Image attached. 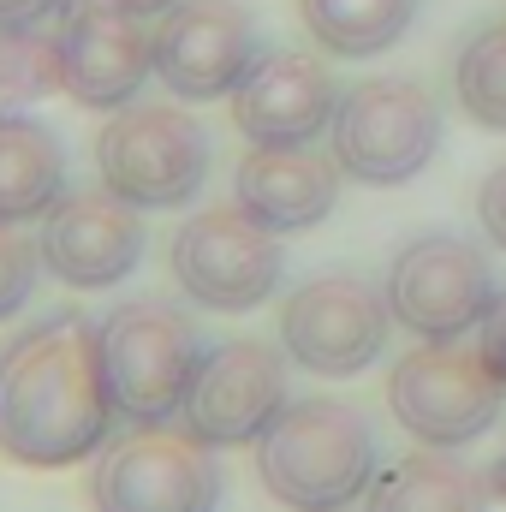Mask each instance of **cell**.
<instances>
[{
  "label": "cell",
  "instance_id": "16",
  "mask_svg": "<svg viewBox=\"0 0 506 512\" xmlns=\"http://www.w3.org/2000/svg\"><path fill=\"white\" fill-rule=\"evenodd\" d=\"M233 203L268 233H304L340 203V161L310 143H256L233 173Z\"/></svg>",
  "mask_w": 506,
  "mask_h": 512
},
{
  "label": "cell",
  "instance_id": "9",
  "mask_svg": "<svg viewBox=\"0 0 506 512\" xmlns=\"http://www.w3.org/2000/svg\"><path fill=\"white\" fill-rule=\"evenodd\" d=\"M393 304L364 274H316L280 304V346L310 376H358L387 352Z\"/></svg>",
  "mask_w": 506,
  "mask_h": 512
},
{
  "label": "cell",
  "instance_id": "5",
  "mask_svg": "<svg viewBox=\"0 0 506 512\" xmlns=\"http://www.w3.org/2000/svg\"><path fill=\"white\" fill-rule=\"evenodd\" d=\"M334 161L358 185H405L441 149V108L417 78H364L340 90L334 108Z\"/></svg>",
  "mask_w": 506,
  "mask_h": 512
},
{
  "label": "cell",
  "instance_id": "3",
  "mask_svg": "<svg viewBox=\"0 0 506 512\" xmlns=\"http://www.w3.org/2000/svg\"><path fill=\"white\" fill-rule=\"evenodd\" d=\"M96 346H102V382L114 399V417L131 429L173 423L209 352L197 322L167 298H126L120 310H108Z\"/></svg>",
  "mask_w": 506,
  "mask_h": 512
},
{
  "label": "cell",
  "instance_id": "10",
  "mask_svg": "<svg viewBox=\"0 0 506 512\" xmlns=\"http://www.w3.org/2000/svg\"><path fill=\"white\" fill-rule=\"evenodd\" d=\"M387 304L393 322L417 340H465L495 304V274L489 256L471 239L453 233H423L387 268Z\"/></svg>",
  "mask_w": 506,
  "mask_h": 512
},
{
  "label": "cell",
  "instance_id": "7",
  "mask_svg": "<svg viewBox=\"0 0 506 512\" xmlns=\"http://www.w3.org/2000/svg\"><path fill=\"white\" fill-rule=\"evenodd\" d=\"M167 268L191 304L221 310V316H245L280 292L286 251H280V233H268L256 215H245L239 203H221V209H197L173 233Z\"/></svg>",
  "mask_w": 506,
  "mask_h": 512
},
{
  "label": "cell",
  "instance_id": "17",
  "mask_svg": "<svg viewBox=\"0 0 506 512\" xmlns=\"http://www.w3.org/2000/svg\"><path fill=\"white\" fill-rule=\"evenodd\" d=\"M66 197V143L36 114H0V221L24 227L42 221Z\"/></svg>",
  "mask_w": 506,
  "mask_h": 512
},
{
  "label": "cell",
  "instance_id": "13",
  "mask_svg": "<svg viewBox=\"0 0 506 512\" xmlns=\"http://www.w3.org/2000/svg\"><path fill=\"white\" fill-rule=\"evenodd\" d=\"M60 72L66 96L96 114H120L155 72V36L143 18L108 0H72L60 12Z\"/></svg>",
  "mask_w": 506,
  "mask_h": 512
},
{
  "label": "cell",
  "instance_id": "4",
  "mask_svg": "<svg viewBox=\"0 0 506 512\" xmlns=\"http://www.w3.org/2000/svg\"><path fill=\"white\" fill-rule=\"evenodd\" d=\"M96 173L131 209H185L209 185V131L173 102H131L96 137Z\"/></svg>",
  "mask_w": 506,
  "mask_h": 512
},
{
  "label": "cell",
  "instance_id": "18",
  "mask_svg": "<svg viewBox=\"0 0 506 512\" xmlns=\"http://www.w3.org/2000/svg\"><path fill=\"white\" fill-rule=\"evenodd\" d=\"M370 512H489L483 471L447 459L441 447L393 459L370 483Z\"/></svg>",
  "mask_w": 506,
  "mask_h": 512
},
{
  "label": "cell",
  "instance_id": "14",
  "mask_svg": "<svg viewBox=\"0 0 506 512\" xmlns=\"http://www.w3.org/2000/svg\"><path fill=\"white\" fill-rule=\"evenodd\" d=\"M36 245H42V268L60 286H78V292L120 286L143 262V209H131L108 185L102 191H66L42 215Z\"/></svg>",
  "mask_w": 506,
  "mask_h": 512
},
{
  "label": "cell",
  "instance_id": "15",
  "mask_svg": "<svg viewBox=\"0 0 506 512\" xmlns=\"http://www.w3.org/2000/svg\"><path fill=\"white\" fill-rule=\"evenodd\" d=\"M334 108H340L334 72L298 48L256 54V66L233 90V126L251 143H316L334 126Z\"/></svg>",
  "mask_w": 506,
  "mask_h": 512
},
{
  "label": "cell",
  "instance_id": "11",
  "mask_svg": "<svg viewBox=\"0 0 506 512\" xmlns=\"http://www.w3.org/2000/svg\"><path fill=\"white\" fill-rule=\"evenodd\" d=\"M286 405H292L286 399V346H268V340H221V346L203 352L179 423L203 447H256L262 429Z\"/></svg>",
  "mask_w": 506,
  "mask_h": 512
},
{
  "label": "cell",
  "instance_id": "8",
  "mask_svg": "<svg viewBox=\"0 0 506 512\" xmlns=\"http://www.w3.org/2000/svg\"><path fill=\"white\" fill-rule=\"evenodd\" d=\"M96 512H215L221 507V465L185 423L131 429L120 435L90 477Z\"/></svg>",
  "mask_w": 506,
  "mask_h": 512
},
{
  "label": "cell",
  "instance_id": "2",
  "mask_svg": "<svg viewBox=\"0 0 506 512\" xmlns=\"http://www.w3.org/2000/svg\"><path fill=\"white\" fill-rule=\"evenodd\" d=\"M256 477L292 512H346L376 483V429L346 399H292L256 441Z\"/></svg>",
  "mask_w": 506,
  "mask_h": 512
},
{
  "label": "cell",
  "instance_id": "23",
  "mask_svg": "<svg viewBox=\"0 0 506 512\" xmlns=\"http://www.w3.org/2000/svg\"><path fill=\"white\" fill-rule=\"evenodd\" d=\"M477 221H483V239L506 251V161L495 173H483V185H477Z\"/></svg>",
  "mask_w": 506,
  "mask_h": 512
},
{
  "label": "cell",
  "instance_id": "25",
  "mask_svg": "<svg viewBox=\"0 0 506 512\" xmlns=\"http://www.w3.org/2000/svg\"><path fill=\"white\" fill-rule=\"evenodd\" d=\"M72 0H0V36L12 30H42L54 12H66Z\"/></svg>",
  "mask_w": 506,
  "mask_h": 512
},
{
  "label": "cell",
  "instance_id": "26",
  "mask_svg": "<svg viewBox=\"0 0 506 512\" xmlns=\"http://www.w3.org/2000/svg\"><path fill=\"white\" fill-rule=\"evenodd\" d=\"M108 6H126V12H137V18H143V12H167L173 0H108Z\"/></svg>",
  "mask_w": 506,
  "mask_h": 512
},
{
  "label": "cell",
  "instance_id": "20",
  "mask_svg": "<svg viewBox=\"0 0 506 512\" xmlns=\"http://www.w3.org/2000/svg\"><path fill=\"white\" fill-rule=\"evenodd\" d=\"M453 96L477 126L506 131V18L471 30V42L453 60Z\"/></svg>",
  "mask_w": 506,
  "mask_h": 512
},
{
  "label": "cell",
  "instance_id": "22",
  "mask_svg": "<svg viewBox=\"0 0 506 512\" xmlns=\"http://www.w3.org/2000/svg\"><path fill=\"white\" fill-rule=\"evenodd\" d=\"M42 280V245L0 221V322H12Z\"/></svg>",
  "mask_w": 506,
  "mask_h": 512
},
{
  "label": "cell",
  "instance_id": "21",
  "mask_svg": "<svg viewBox=\"0 0 506 512\" xmlns=\"http://www.w3.org/2000/svg\"><path fill=\"white\" fill-rule=\"evenodd\" d=\"M48 90H66L60 36H42V30L0 36V102H36Z\"/></svg>",
  "mask_w": 506,
  "mask_h": 512
},
{
  "label": "cell",
  "instance_id": "24",
  "mask_svg": "<svg viewBox=\"0 0 506 512\" xmlns=\"http://www.w3.org/2000/svg\"><path fill=\"white\" fill-rule=\"evenodd\" d=\"M477 352H483V364H489V370L506 382V286L495 292L489 316L477 322Z\"/></svg>",
  "mask_w": 506,
  "mask_h": 512
},
{
  "label": "cell",
  "instance_id": "19",
  "mask_svg": "<svg viewBox=\"0 0 506 512\" xmlns=\"http://www.w3.org/2000/svg\"><path fill=\"white\" fill-rule=\"evenodd\" d=\"M298 12H304V30L328 54H340V60H376V54H387L411 30V18L423 12V0H298Z\"/></svg>",
  "mask_w": 506,
  "mask_h": 512
},
{
  "label": "cell",
  "instance_id": "1",
  "mask_svg": "<svg viewBox=\"0 0 506 512\" xmlns=\"http://www.w3.org/2000/svg\"><path fill=\"white\" fill-rule=\"evenodd\" d=\"M114 399L102 382L96 328L72 310L42 316L0 346V453L30 471H66L102 453Z\"/></svg>",
  "mask_w": 506,
  "mask_h": 512
},
{
  "label": "cell",
  "instance_id": "6",
  "mask_svg": "<svg viewBox=\"0 0 506 512\" xmlns=\"http://www.w3.org/2000/svg\"><path fill=\"white\" fill-rule=\"evenodd\" d=\"M387 405L399 417L405 435H417L423 447H465L477 435L495 429L506 405V382L483 364L477 346L459 340H423L417 352H405L387 376Z\"/></svg>",
  "mask_w": 506,
  "mask_h": 512
},
{
  "label": "cell",
  "instance_id": "12",
  "mask_svg": "<svg viewBox=\"0 0 506 512\" xmlns=\"http://www.w3.org/2000/svg\"><path fill=\"white\" fill-rule=\"evenodd\" d=\"M155 78L179 102L233 96L239 78L256 66V24L233 0H173L155 12Z\"/></svg>",
  "mask_w": 506,
  "mask_h": 512
}]
</instances>
